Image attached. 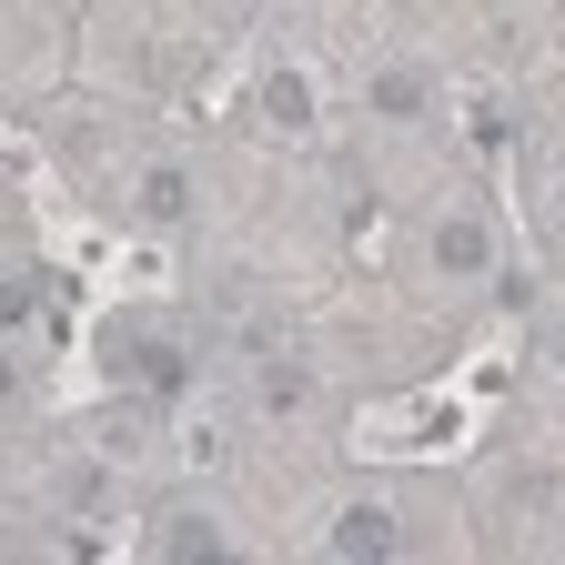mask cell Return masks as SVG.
<instances>
[{
    "label": "cell",
    "mask_w": 565,
    "mask_h": 565,
    "mask_svg": "<svg viewBox=\"0 0 565 565\" xmlns=\"http://www.w3.org/2000/svg\"><path fill=\"white\" fill-rule=\"evenodd\" d=\"M102 374H111V394L172 404V394H192V343L162 333V323H111L102 333Z\"/></svg>",
    "instance_id": "obj_1"
},
{
    "label": "cell",
    "mask_w": 565,
    "mask_h": 565,
    "mask_svg": "<svg viewBox=\"0 0 565 565\" xmlns=\"http://www.w3.org/2000/svg\"><path fill=\"white\" fill-rule=\"evenodd\" d=\"M484 294H494V313H515V323H525V313L545 303V294H535V273H515V263H505V273H494V282H484Z\"/></svg>",
    "instance_id": "obj_11"
},
{
    "label": "cell",
    "mask_w": 565,
    "mask_h": 565,
    "mask_svg": "<svg viewBox=\"0 0 565 565\" xmlns=\"http://www.w3.org/2000/svg\"><path fill=\"white\" fill-rule=\"evenodd\" d=\"M253 121L273 131V141H313V121H323V82L303 61H273L263 82H253Z\"/></svg>",
    "instance_id": "obj_7"
},
{
    "label": "cell",
    "mask_w": 565,
    "mask_h": 565,
    "mask_svg": "<svg viewBox=\"0 0 565 565\" xmlns=\"http://www.w3.org/2000/svg\"><path fill=\"white\" fill-rule=\"evenodd\" d=\"M313 545H323L333 565H394V555H414L394 494H343V505H323V535H313Z\"/></svg>",
    "instance_id": "obj_3"
},
{
    "label": "cell",
    "mask_w": 565,
    "mask_h": 565,
    "mask_svg": "<svg viewBox=\"0 0 565 565\" xmlns=\"http://www.w3.org/2000/svg\"><path fill=\"white\" fill-rule=\"evenodd\" d=\"M253 414H263V424H303V414H323V364H313L303 343L253 353Z\"/></svg>",
    "instance_id": "obj_6"
},
{
    "label": "cell",
    "mask_w": 565,
    "mask_h": 565,
    "mask_svg": "<svg viewBox=\"0 0 565 565\" xmlns=\"http://www.w3.org/2000/svg\"><path fill=\"white\" fill-rule=\"evenodd\" d=\"M141 545H152L162 565H233V555H253V545H243V525H233L223 505H212V494H172V505L152 515V535H141Z\"/></svg>",
    "instance_id": "obj_4"
},
{
    "label": "cell",
    "mask_w": 565,
    "mask_h": 565,
    "mask_svg": "<svg viewBox=\"0 0 565 565\" xmlns=\"http://www.w3.org/2000/svg\"><path fill=\"white\" fill-rule=\"evenodd\" d=\"M202 11H243V0H202Z\"/></svg>",
    "instance_id": "obj_14"
},
{
    "label": "cell",
    "mask_w": 565,
    "mask_h": 565,
    "mask_svg": "<svg viewBox=\"0 0 565 565\" xmlns=\"http://www.w3.org/2000/svg\"><path fill=\"white\" fill-rule=\"evenodd\" d=\"M494 525H515V535H535V525H565V465H494Z\"/></svg>",
    "instance_id": "obj_8"
},
{
    "label": "cell",
    "mask_w": 565,
    "mask_h": 565,
    "mask_svg": "<svg viewBox=\"0 0 565 565\" xmlns=\"http://www.w3.org/2000/svg\"><path fill=\"white\" fill-rule=\"evenodd\" d=\"M102 494H111V484H102V465H51V505H71V515H92Z\"/></svg>",
    "instance_id": "obj_10"
},
{
    "label": "cell",
    "mask_w": 565,
    "mask_h": 565,
    "mask_svg": "<svg viewBox=\"0 0 565 565\" xmlns=\"http://www.w3.org/2000/svg\"><path fill=\"white\" fill-rule=\"evenodd\" d=\"M555 223H565V172H555Z\"/></svg>",
    "instance_id": "obj_13"
},
{
    "label": "cell",
    "mask_w": 565,
    "mask_h": 565,
    "mask_svg": "<svg viewBox=\"0 0 565 565\" xmlns=\"http://www.w3.org/2000/svg\"><path fill=\"white\" fill-rule=\"evenodd\" d=\"M545 364L565 374V313H545Z\"/></svg>",
    "instance_id": "obj_12"
},
{
    "label": "cell",
    "mask_w": 565,
    "mask_h": 565,
    "mask_svg": "<svg viewBox=\"0 0 565 565\" xmlns=\"http://www.w3.org/2000/svg\"><path fill=\"white\" fill-rule=\"evenodd\" d=\"M424 273L455 282V294H484V282L505 273V233H494L475 202H445L435 223H424Z\"/></svg>",
    "instance_id": "obj_2"
},
{
    "label": "cell",
    "mask_w": 565,
    "mask_h": 565,
    "mask_svg": "<svg viewBox=\"0 0 565 565\" xmlns=\"http://www.w3.org/2000/svg\"><path fill=\"white\" fill-rule=\"evenodd\" d=\"M364 121H384V131L435 121V71H424V61H374L364 71Z\"/></svg>",
    "instance_id": "obj_9"
},
{
    "label": "cell",
    "mask_w": 565,
    "mask_h": 565,
    "mask_svg": "<svg viewBox=\"0 0 565 565\" xmlns=\"http://www.w3.org/2000/svg\"><path fill=\"white\" fill-rule=\"evenodd\" d=\"M121 212H131L141 233H182L192 212H202V172H192L182 152H152V162L121 182Z\"/></svg>",
    "instance_id": "obj_5"
}]
</instances>
